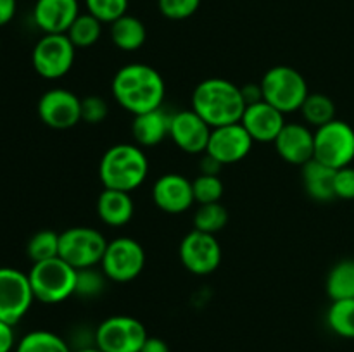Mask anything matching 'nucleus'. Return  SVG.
<instances>
[{
  "instance_id": "f257e3e1",
  "label": "nucleus",
  "mask_w": 354,
  "mask_h": 352,
  "mask_svg": "<svg viewBox=\"0 0 354 352\" xmlns=\"http://www.w3.org/2000/svg\"><path fill=\"white\" fill-rule=\"evenodd\" d=\"M111 90L116 102L133 116L162 107L166 95L162 76L144 62L123 66L114 75Z\"/></svg>"
},
{
  "instance_id": "f03ea898",
  "label": "nucleus",
  "mask_w": 354,
  "mask_h": 352,
  "mask_svg": "<svg viewBox=\"0 0 354 352\" xmlns=\"http://www.w3.org/2000/svg\"><path fill=\"white\" fill-rule=\"evenodd\" d=\"M192 110L211 128L241 123L245 110L241 86L225 78L203 79L192 92Z\"/></svg>"
},
{
  "instance_id": "7ed1b4c3",
  "label": "nucleus",
  "mask_w": 354,
  "mask_h": 352,
  "mask_svg": "<svg viewBox=\"0 0 354 352\" xmlns=\"http://www.w3.org/2000/svg\"><path fill=\"white\" fill-rule=\"evenodd\" d=\"M149 175V161L142 147L135 144H118L104 152L99 176L104 188L133 192Z\"/></svg>"
},
{
  "instance_id": "20e7f679",
  "label": "nucleus",
  "mask_w": 354,
  "mask_h": 352,
  "mask_svg": "<svg viewBox=\"0 0 354 352\" xmlns=\"http://www.w3.org/2000/svg\"><path fill=\"white\" fill-rule=\"evenodd\" d=\"M28 278L35 300L44 304H61L75 295L76 269L61 257L33 262Z\"/></svg>"
},
{
  "instance_id": "39448f33",
  "label": "nucleus",
  "mask_w": 354,
  "mask_h": 352,
  "mask_svg": "<svg viewBox=\"0 0 354 352\" xmlns=\"http://www.w3.org/2000/svg\"><path fill=\"white\" fill-rule=\"evenodd\" d=\"M259 85H261L263 100L283 114L299 110L310 93L304 76L290 66L270 68L263 75Z\"/></svg>"
},
{
  "instance_id": "423d86ee",
  "label": "nucleus",
  "mask_w": 354,
  "mask_h": 352,
  "mask_svg": "<svg viewBox=\"0 0 354 352\" xmlns=\"http://www.w3.org/2000/svg\"><path fill=\"white\" fill-rule=\"evenodd\" d=\"M107 240L90 226H73L59 233V257L75 269L100 266Z\"/></svg>"
},
{
  "instance_id": "0eeeda50",
  "label": "nucleus",
  "mask_w": 354,
  "mask_h": 352,
  "mask_svg": "<svg viewBox=\"0 0 354 352\" xmlns=\"http://www.w3.org/2000/svg\"><path fill=\"white\" fill-rule=\"evenodd\" d=\"M332 169L351 166L354 161V130L346 121L334 119L315 131V155Z\"/></svg>"
},
{
  "instance_id": "6e6552de",
  "label": "nucleus",
  "mask_w": 354,
  "mask_h": 352,
  "mask_svg": "<svg viewBox=\"0 0 354 352\" xmlns=\"http://www.w3.org/2000/svg\"><path fill=\"white\" fill-rule=\"evenodd\" d=\"M147 337L142 321L128 314H116L95 328L93 345L104 352H140Z\"/></svg>"
},
{
  "instance_id": "1a4fd4ad",
  "label": "nucleus",
  "mask_w": 354,
  "mask_h": 352,
  "mask_svg": "<svg viewBox=\"0 0 354 352\" xmlns=\"http://www.w3.org/2000/svg\"><path fill=\"white\" fill-rule=\"evenodd\" d=\"M76 47L66 33L44 35L33 47V69L45 79H59L68 75L75 62Z\"/></svg>"
},
{
  "instance_id": "9d476101",
  "label": "nucleus",
  "mask_w": 354,
  "mask_h": 352,
  "mask_svg": "<svg viewBox=\"0 0 354 352\" xmlns=\"http://www.w3.org/2000/svg\"><path fill=\"white\" fill-rule=\"evenodd\" d=\"M145 266V251L137 240L120 237L107 242L100 261L104 275L116 283H128L137 278Z\"/></svg>"
},
{
  "instance_id": "9b49d317",
  "label": "nucleus",
  "mask_w": 354,
  "mask_h": 352,
  "mask_svg": "<svg viewBox=\"0 0 354 352\" xmlns=\"http://www.w3.org/2000/svg\"><path fill=\"white\" fill-rule=\"evenodd\" d=\"M178 255L187 271L197 276H206L220 268L221 245L216 235L192 230L180 242Z\"/></svg>"
},
{
  "instance_id": "f8f14e48",
  "label": "nucleus",
  "mask_w": 354,
  "mask_h": 352,
  "mask_svg": "<svg viewBox=\"0 0 354 352\" xmlns=\"http://www.w3.org/2000/svg\"><path fill=\"white\" fill-rule=\"evenodd\" d=\"M33 300L28 273L16 268H0V321L14 326L26 316Z\"/></svg>"
},
{
  "instance_id": "ddd939ff",
  "label": "nucleus",
  "mask_w": 354,
  "mask_h": 352,
  "mask_svg": "<svg viewBox=\"0 0 354 352\" xmlns=\"http://www.w3.org/2000/svg\"><path fill=\"white\" fill-rule=\"evenodd\" d=\"M41 123L54 130H69L82 121V99L71 90L50 88L38 100Z\"/></svg>"
},
{
  "instance_id": "4468645a",
  "label": "nucleus",
  "mask_w": 354,
  "mask_h": 352,
  "mask_svg": "<svg viewBox=\"0 0 354 352\" xmlns=\"http://www.w3.org/2000/svg\"><path fill=\"white\" fill-rule=\"evenodd\" d=\"M252 144H254V140L248 133V130L242 126V123H232L211 130L206 152L213 155L218 162L228 166L248 157Z\"/></svg>"
},
{
  "instance_id": "2eb2a0df",
  "label": "nucleus",
  "mask_w": 354,
  "mask_h": 352,
  "mask_svg": "<svg viewBox=\"0 0 354 352\" xmlns=\"http://www.w3.org/2000/svg\"><path fill=\"white\" fill-rule=\"evenodd\" d=\"M211 130L213 128L192 109L171 114L169 138L180 150L187 152V154H204L207 148V141H209Z\"/></svg>"
},
{
  "instance_id": "dca6fc26",
  "label": "nucleus",
  "mask_w": 354,
  "mask_h": 352,
  "mask_svg": "<svg viewBox=\"0 0 354 352\" xmlns=\"http://www.w3.org/2000/svg\"><path fill=\"white\" fill-rule=\"evenodd\" d=\"M152 200L161 211L168 214H182L192 207V182L178 173H168L156 179L152 186Z\"/></svg>"
},
{
  "instance_id": "f3484780",
  "label": "nucleus",
  "mask_w": 354,
  "mask_h": 352,
  "mask_svg": "<svg viewBox=\"0 0 354 352\" xmlns=\"http://www.w3.org/2000/svg\"><path fill=\"white\" fill-rule=\"evenodd\" d=\"M273 144L277 154L283 161L294 166H304L315 155V131H311L306 124L286 123Z\"/></svg>"
},
{
  "instance_id": "a211bd4d",
  "label": "nucleus",
  "mask_w": 354,
  "mask_h": 352,
  "mask_svg": "<svg viewBox=\"0 0 354 352\" xmlns=\"http://www.w3.org/2000/svg\"><path fill=\"white\" fill-rule=\"evenodd\" d=\"M283 116L286 114L270 106L266 100H259V102L245 107L241 123L248 130V133L251 135L252 140L270 144V141L277 140L282 128L286 126Z\"/></svg>"
},
{
  "instance_id": "6ab92c4d",
  "label": "nucleus",
  "mask_w": 354,
  "mask_h": 352,
  "mask_svg": "<svg viewBox=\"0 0 354 352\" xmlns=\"http://www.w3.org/2000/svg\"><path fill=\"white\" fill-rule=\"evenodd\" d=\"M78 16V0H37L33 7V21L44 35L68 33Z\"/></svg>"
},
{
  "instance_id": "aec40b11",
  "label": "nucleus",
  "mask_w": 354,
  "mask_h": 352,
  "mask_svg": "<svg viewBox=\"0 0 354 352\" xmlns=\"http://www.w3.org/2000/svg\"><path fill=\"white\" fill-rule=\"evenodd\" d=\"M169 124L171 114L159 107L149 113L137 114L131 123V135L138 147H154L169 137Z\"/></svg>"
},
{
  "instance_id": "412c9836",
  "label": "nucleus",
  "mask_w": 354,
  "mask_h": 352,
  "mask_svg": "<svg viewBox=\"0 0 354 352\" xmlns=\"http://www.w3.org/2000/svg\"><path fill=\"white\" fill-rule=\"evenodd\" d=\"M133 213V200L128 192L104 188L97 199V214H99L100 221L106 223L107 226H124L131 221Z\"/></svg>"
},
{
  "instance_id": "4be33fe9",
  "label": "nucleus",
  "mask_w": 354,
  "mask_h": 352,
  "mask_svg": "<svg viewBox=\"0 0 354 352\" xmlns=\"http://www.w3.org/2000/svg\"><path fill=\"white\" fill-rule=\"evenodd\" d=\"M303 185L308 195L318 202H330L335 199L334 176L335 169L322 164L317 159H311L304 166H301Z\"/></svg>"
},
{
  "instance_id": "5701e85b",
  "label": "nucleus",
  "mask_w": 354,
  "mask_h": 352,
  "mask_svg": "<svg viewBox=\"0 0 354 352\" xmlns=\"http://www.w3.org/2000/svg\"><path fill=\"white\" fill-rule=\"evenodd\" d=\"M111 40L120 50L133 52L145 43L147 30L138 17L124 14L123 17L111 23Z\"/></svg>"
},
{
  "instance_id": "b1692460",
  "label": "nucleus",
  "mask_w": 354,
  "mask_h": 352,
  "mask_svg": "<svg viewBox=\"0 0 354 352\" xmlns=\"http://www.w3.org/2000/svg\"><path fill=\"white\" fill-rule=\"evenodd\" d=\"M325 289L332 300L354 299V259H342L332 266Z\"/></svg>"
},
{
  "instance_id": "393cba45",
  "label": "nucleus",
  "mask_w": 354,
  "mask_h": 352,
  "mask_svg": "<svg viewBox=\"0 0 354 352\" xmlns=\"http://www.w3.org/2000/svg\"><path fill=\"white\" fill-rule=\"evenodd\" d=\"M16 352H73V349L54 331L35 330L17 342Z\"/></svg>"
},
{
  "instance_id": "a878e982",
  "label": "nucleus",
  "mask_w": 354,
  "mask_h": 352,
  "mask_svg": "<svg viewBox=\"0 0 354 352\" xmlns=\"http://www.w3.org/2000/svg\"><path fill=\"white\" fill-rule=\"evenodd\" d=\"M299 110L304 121L315 128H320L335 119V104L325 93H308Z\"/></svg>"
},
{
  "instance_id": "bb28decb",
  "label": "nucleus",
  "mask_w": 354,
  "mask_h": 352,
  "mask_svg": "<svg viewBox=\"0 0 354 352\" xmlns=\"http://www.w3.org/2000/svg\"><path fill=\"white\" fill-rule=\"evenodd\" d=\"M66 35L76 48H88L99 41L102 35V23L90 12H80Z\"/></svg>"
},
{
  "instance_id": "cd10ccee",
  "label": "nucleus",
  "mask_w": 354,
  "mask_h": 352,
  "mask_svg": "<svg viewBox=\"0 0 354 352\" xmlns=\"http://www.w3.org/2000/svg\"><path fill=\"white\" fill-rule=\"evenodd\" d=\"M327 324L339 337L354 338V299L332 300L327 311Z\"/></svg>"
},
{
  "instance_id": "c85d7f7f",
  "label": "nucleus",
  "mask_w": 354,
  "mask_h": 352,
  "mask_svg": "<svg viewBox=\"0 0 354 352\" xmlns=\"http://www.w3.org/2000/svg\"><path fill=\"white\" fill-rule=\"evenodd\" d=\"M228 223V213L220 202L201 204L194 214V230L216 235Z\"/></svg>"
},
{
  "instance_id": "c756f323",
  "label": "nucleus",
  "mask_w": 354,
  "mask_h": 352,
  "mask_svg": "<svg viewBox=\"0 0 354 352\" xmlns=\"http://www.w3.org/2000/svg\"><path fill=\"white\" fill-rule=\"evenodd\" d=\"M26 254L31 262H41L59 257V233L54 230H40L28 240Z\"/></svg>"
},
{
  "instance_id": "7c9ffc66",
  "label": "nucleus",
  "mask_w": 354,
  "mask_h": 352,
  "mask_svg": "<svg viewBox=\"0 0 354 352\" xmlns=\"http://www.w3.org/2000/svg\"><path fill=\"white\" fill-rule=\"evenodd\" d=\"M107 280L109 278L104 275L102 269H97V266L95 268L76 269L75 295L82 297V299H97L106 290Z\"/></svg>"
},
{
  "instance_id": "2f4dec72",
  "label": "nucleus",
  "mask_w": 354,
  "mask_h": 352,
  "mask_svg": "<svg viewBox=\"0 0 354 352\" xmlns=\"http://www.w3.org/2000/svg\"><path fill=\"white\" fill-rule=\"evenodd\" d=\"M128 3L130 0H85L86 12L97 17L102 24L114 23L128 14Z\"/></svg>"
},
{
  "instance_id": "473e14b6",
  "label": "nucleus",
  "mask_w": 354,
  "mask_h": 352,
  "mask_svg": "<svg viewBox=\"0 0 354 352\" xmlns=\"http://www.w3.org/2000/svg\"><path fill=\"white\" fill-rule=\"evenodd\" d=\"M192 190H194V199L199 204H214L220 202L221 197H223V182L220 179V176H211V175H201L197 176L192 182Z\"/></svg>"
},
{
  "instance_id": "72a5a7b5",
  "label": "nucleus",
  "mask_w": 354,
  "mask_h": 352,
  "mask_svg": "<svg viewBox=\"0 0 354 352\" xmlns=\"http://www.w3.org/2000/svg\"><path fill=\"white\" fill-rule=\"evenodd\" d=\"M201 6V0H158L159 12L171 21L192 17Z\"/></svg>"
},
{
  "instance_id": "f704fd0d",
  "label": "nucleus",
  "mask_w": 354,
  "mask_h": 352,
  "mask_svg": "<svg viewBox=\"0 0 354 352\" xmlns=\"http://www.w3.org/2000/svg\"><path fill=\"white\" fill-rule=\"evenodd\" d=\"M109 116V104L99 95H86L82 99V121L86 124H100Z\"/></svg>"
},
{
  "instance_id": "c9c22d12",
  "label": "nucleus",
  "mask_w": 354,
  "mask_h": 352,
  "mask_svg": "<svg viewBox=\"0 0 354 352\" xmlns=\"http://www.w3.org/2000/svg\"><path fill=\"white\" fill-rule=\"evenodd\" d=\"M334 192H335V199L354 200V168L353 166H346V168L335 169Z\"/></svg>"
},
{
  "instance_id": "e433bc0d",
  "label": "nucleus",
  "mask_w": 354,
  "mask_h": 352,
  "mask_svg": "<svg viewBox=\"0 0 354 352\" xmlns=\"http://www.w3.org/2000/svg\"><path fill=\"white\" fill-rule=\"evenodd\" d=\"M14 345H16L14 326L6 321H0V352H10Z\"/></svg>"
},
{
  "instance_id": "4c0bfd02",
  "label": "nucleus",
  "mask_w": 354,
  "mask_h": 352,
  "mask_svg": "<svg viewBox=\"0 0 354 352\" xmlns=\"http://www.w3.org/2000/svg\"><path fill=\"white\" fill-rule=\"evenodd\" d=\"M221 168H223V164H221V162H218L216 159L213 157V155H209L207 152H204L203 159H201V164H199L201 175L218 176V175H220Z\"/></svg>"
},
{
  "instance_id": "58836bf2",
  "label": "nucleus",
  "mask_w": 354,
  "mask_h": 352,
  "mask_svg": "<svg viewBox=\"0 0 354 352\" xmlns=\"http://www.w3.org/2000/svg\"><path fill=\"white\" fill-rule=\"evenodd\" d=\"M242 97H244L245 107L251 106V104L259 102L263 100V92H261V85L259 83H249V85L241 86Z\"/></svg>"
},
{
  "instance_id": "ea45409f",
  "label": "nucleus",
  "mask_w": 354,
  "mask_h": 352,
  "mask_svg": "<svg viewBox=\"0 0 354 352\" xmlns=\"http://www.w3.org/2000/svg\"><path fill=\"white\" fill-rule=\"evenodd\" d=\"M17 0H0V26H6L16 16Z\"/></svg>"
},
{
  "instance_id": "a19ab883",
  "label": "nucleus",
  "mask_w": 354,
  "mask_h": 352,
  "mask_svg": "<svg viewBox=\"0 0 354 352\" xmlns=\"http://www.w3.org/2000/svg\"><path fill=\"white\" fill-rule=\"evenodd\" d=\"M140 352H169L168 344L159 337H147V340L142 345Z\"/></svg>"
},
{
  "instance_id": "79ce46f5",
  "label": "nucleus",
  "mask_w": 354,
  "mask_h": 352,
  "mask_svg": "<svg viewBox=\"0 0 354 352\" xmlns=\"http://www.w3.org/2000/svg\"><path fill=\"white\" fill-rule=\"evenodd\" d=\"M73 352H104V351H100V349L97 347V345H90V347L76 349V351H73Z\"/></svg>"
}]
</instances>
